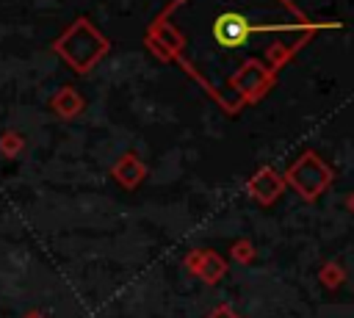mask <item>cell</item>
Listing matches in <instances>:
<instances>
[{
  "label": "cell",
  "instance_id": "obj_1",
  "mask_svg": "<svg viewBox=\"0 0 354 318\" xmlns=\"http://www.w3.org/2000/svg\"><path fill=\"white\" fill-rule=\"evenodd\" d=\"M274 8H279V6L221 0V3H216L205 33L210 36L216 50H230V53L260 50V41L266 44V36H274L279 30H293V25L285 19V14L274 17Z\"/></svg>",
  "mask_w": 354,
  "mask_h": 318
}]
</instances>
